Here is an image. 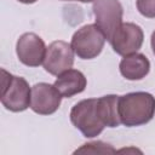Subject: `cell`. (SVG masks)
<instances>
[{
	"label": "cell",
	"mask_w": 155,
	"mask_h": 155,
	"mask_svg": "<svg viewBox=\"0 0 155 155\" xmlns=\"http://www.w3.org/2000/svg\"><path fill=\"white\" fill-rule=\"evenodd\" d=\"M121 124L136 127L148 124L155 115V97L148 92H130L119 98Z\"/></svg>",
	"instance_id": "1"
},
{
	"label": "cell",
	"mask_w": 155,
	"mask_h": 155,
	"mask_svg": "<svg viewBox=\"0 0 155 155\" xmlns=\"http://www.w3.org/2000/svg\"><path fill=\"white\" fill-rule=\"evenodd\" d=\"M2 74V93L1 104L10 111L19 113L30 107L31 88L28 81L22 76H15L1 69Z\"/></svg>",
	"instance_id": "2"
},
{
	"label": "cell",
	"mask_w": 155,
	"mask_h": 155,
	"mask_svg": "<svg viewBox=\"0 0 155 155\" xmlns=\"http://www.w3.org/2000/svg\"><path fill=\"white\" fill-rule=\"evenodd\" d=\"M69 116L71 124L86 138H93L101 134L105 127L97 114V98L78 102L71 108Z\"/></svg>",
	"instance_id": "3"
},
{
	"label": "cell",
	"mask_w": 155,
	"mask_h": 155,
	"mask_svg": "<svg viewBox=\"0 0 155 155\" xmlns=\"http://www.w3.org/2000/svg\"><path fill=\"white\" fill-rule=\"evenodd\" d=\"M105 35L94 24H86L78 29L71 38V47L81 59H92L99 56L105 44Z\"/></svg>",
	"instance_id": "4"
},
{
	"label": "cell",
	"mask_w": 155,
	"mask_h": 155,
	"mask_svg": "<svg viewBox=\"0 0 155 155\" xmlns=\"http://www.w3.org/2000/svg\"><path fill=\"white\" fill-rule=\"evenodd\" d=\"M96 24L109 41L116 29L122 24L124 8L119 0H94L92 5Z\"/></svg>",
	"instance_id": "5"
},
{
	"label": "cell",
	"mask_w": 155,
	"mask_h": 155,
	"mask_svg": "<svg viewBox=\"0 0 155 155\" xmlns=\"http://www.w3.org/2000/svg\"><path fill=\"white\" fill-rule=\"evenodd\" d=\"M144 33L142 28L136 23L126 22L116 29L109 42L117 54L127 56L137 52L142 47Z\"/></svg>",
	"instance_id": "6"
},
{
	"label": "cell",
	"mask_w": 155,
	"mask_h": 155,
	"mask_svg": "<svg viewBox=\"0 0 155 155\" xmlns=\"http://www.w3.org/2000/svg\"><path fill=\"white\" fill-rule=\"evenodd\" d=\"M74 50L70 44L57 40L48 45L44 59V69L51 74L58 76L65 70L70 69L74 64Z\"/></svg>",
	"instance_id": "7"
},
{
	"label": "cell",
	"mask_w": 155,
	"mask_h": 155,
	"mask_svg": "<svg viewBox=\"0 0 155 155\" xmlns=\"http://www.w3.org/2000/svg\"><path fill=\"white\" fill-rule=\"evenodd\" d=\"M44 40L35 33H24L16 44V53L21 63L27 67H39L44 63L46 54Z\"/></svg>",
	"instance_id": "8"
},
{
	"label": "cell",
	"mask_w": 155,
	"mask_h": 155,
	"mask_svg": "<svg viewBox=\"0 0 155 155\" xmlns=\"http://www.w3.org/2000/svg\"><path fill=\"white\" fill-rule=\"evenodd\" d=\"M62 94L54 85L39 82L31 87L30 109L39 115H51L56 113L61 105Z\"/></svg>",
	"instance_id": "9"
},
{
	"label": "cell",
	"mask_w": 155,
	"mask_h": 155,
	"mask_svg": "<svg viewBox=\"0 0 155 155\" xmlns=\"http://www.w3.org/2000/svg\"><path fill=\"white\" fill-rule=\"evenodd\" d=\"M121 75L127 80H142L149 74L150 62L143 53H131L124 56L119 65Z\"/></svg>",
	"instance_id": "10"
},
{
	"label": "cell",
	"mask_w": 155,
	"mask_h": 155,
	"mask_svg": "<svg viewBox=\"0 0 155 155\" xmlns=\"http://www.w3.org/2000/svg\"><path fill=\"white\" fill-rule=\"evenodd\" d=\"M53 85L58 90V92L62 94V97L70 98L85 91L87 80L80 70L70 68L64 73L59 74Z\"/></svg>",
	"instance_id": "11"
},
{
	"label": "cell",
	"mask_w": 155,
	"mask_h": 155,
	"mask_svg": "<svg viewBox=\"0 0 155 155\" xmlns=\"http://www.w3.org/2000/svg\"><path fill=\"white\" fill-rule=\"evenodd\" d=\"M117 94H107L97 98V114L105 127H117L121 124Z\"/></svg>",
	"instance_id": "12"
},
{
	"label": "cell",
	"mask_w": 155,
	"mask_h": 155,
	"mask_svg": "<svg viewBox=\"0 0 155 155\" xmlns=\"http://www.w3.org/2000/svg\"><path fill=\"white\" fill-rule=\"evenodd\" d=\"M116 150L110 145L104 142H91L84 144L81 148L76 149L74 153L75 154H114Z\"/></svg>",
	"instance_id": "13"
},
{
	"label": "cell",
	"mask_w": 155,
	"mask_h": 155,
	"mask_svg": "<svg viewBox=\"0 0 155 155\" xmlns=\"http://www.w3.org/2000/svg\"><path fill=\"white\" fill-rule=\"evenodd\" d=\"M137 10L147 18H155V0H137Z\"/></svg>",
	"instance_id": "14"
},
{
	"label": "cell",
	"mask_w": 155,
	"mask_h": 155,
	"mask_svg": "<svg viewBox=\"0 0 155 155\" xmlns=\"http://www.w3.org/2000/svg\"><path fill=\"white\" fill-rule=\"evenodd\" d=\"M150 45H151L153 53L155 54V30H154V31H153V34H151V38H150Z\"/></svg>",
	"instance_id": "15"
},
{
	"label": "cell",
	"mask_w": 155,
	"mask_h": 155,
	"mask_svg": "<svg viewBox=\"0 0 155 155\" xmlns=\"http://www.w3.org/2000/svg\"><path fill=\"white\" fill-rule=\"evenodd\" d=\"M19 2H22V4H34V2H36L38 0H18Z\"/></svg>",
	"instance_id": "16"
},
{
	"label": "cell",
	"mask_w": 155,
	"mask_h": 155,
	"mask_svg": "<svg viewBox=\"0 0 155 155\" xmlns=\"http://www.w3.org/2000/svg\"><path fill=\"white\" fill-rule=\"evenodd\" d=\"M64 1H81V2H93L94 0H64Z\"/></svg>",
	"instance_id": "17"
}]
</instances>
